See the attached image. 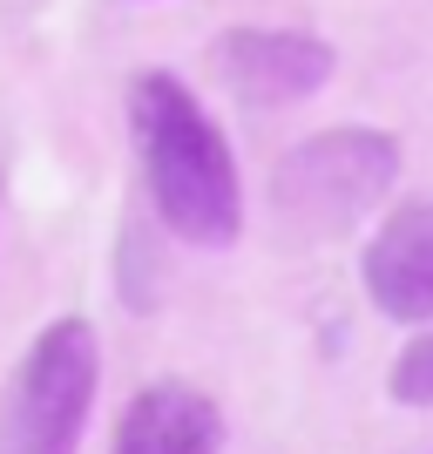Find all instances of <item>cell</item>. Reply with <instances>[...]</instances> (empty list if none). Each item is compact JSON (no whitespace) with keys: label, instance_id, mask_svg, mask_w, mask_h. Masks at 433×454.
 <instances>
[{"label":"cell","instance_id":"cell-1","mask_svg":"<svg viewBox=\"0 0 433 454\" xmlns=\"http://www.w3.org/2000/svg\"><path fill=\"white\" fill-rule=\"evenodd\" d=\"M129 122L135 150H143V176H150L156 217L183 238V245L224 251L244 231V184L230 163V143L204 115V102L176 75L150 68L129 82Z\"/></svg>","mask_w":433,"mask_h":454},{"label":"cell","instance_id":"cell-4","mask_svg":"<svg viewBox=\"0 0 433 454\" xmlns=\"http://www.w3.org/2000/svg\"><path fill=\"white\" fill-rule=\"evenodd\" d=\"M210 68L244 109H291L332 82V48L291 27H230L210 48Z\"/></svg>","mask_w":433,"mask_h":454},{"label":"cell","instance_id":"cell-3","mask_svg":"<svg viewBox=\"0 0 433 454\" xmlns=\"http://www.w3.org/2000/svg\"><path fill=\"white\" fill-rule=\"evenodd\" d=\"M102 340L89 319L41 325L0 394V454H75L95 414Z\"/></svg>","mask_w":433,"mask_h":454},{"label":"cell","instance_id":"cell-2","mask_svg":"<svg viewBox=\"0 0 433 454\" xmlns=\"http://www.w3.org/2000/svg\"><path fill=\"white\" fill-rule=\"evenodd\" d=\"M393 176H399V143L386 129H325L278 163L271 210L298 245L345 238L393 190Z\"/></svg>","mask_w":433,"mask_h":454},{"label":"cell","instance_id":"cell-5","mask_svg":"<svg viewBox=\"0 0 433 454\" xmlns=\"http://www.w3.org/2000/svg\"><path fill=\"white\" fill-rule=\"evenodd\" d=\"M359 278H366V299H373L379 319L393 325L433 319V197L399 204L373 231V245L359 258Z\"/></svg>","mask_w":433,"mask_h":454},{"label":"cell","instance_id":"cell-7","mask_svg":"<svg viewBox=\"0 0 433 454\" xmlns=\"http://www.w3.org/2000/svg\"><path fill=\"white\" fill-rule=\"evenodd\" d=\"M386 394H393L399 407H414V414H427V407H433V333L406 340V353H399L393 373H386Z\"/></svg>","mask_w":433,"mask_h":454},{"label":"cell","instance_id":"cell-6","mask_svg":"<svg viewBox=\"0 0 433 454\" xmlns=\"http://www.w3.org/2000/svg\"><path fill=\"white\" fill-rule=\"evenodd\" d=\"M224 448V414L197 380H150L122 407L109 454H217Z\"/></svg>","mask_w":433,"mask_h":454}]
</instances>
